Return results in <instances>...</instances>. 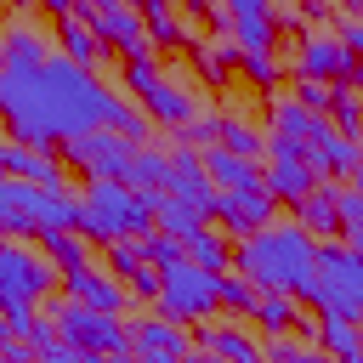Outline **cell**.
<instances>
[{
	"instance_id": "obj_46",
	"label": "cell",
	"mask_w": 363,
	"mask_h": 363,
	"mask_svg": "<svg viewBox=\"0 0 363 363\" xmlns=\"http://www.w3.org/2000/svg\"><path fill=\"white\" fill-rule=\"evenodd\" d=\"M272 23H278V28H301L306 17H301V6H295V0H272ZM301 34H306V28H301Z\"/></svg>"
},
{
	"instance_id": "obj_24",
	"label": "cell",
	"mask_w": 363,
	"mask_h": 363,
	"mask_svg": "<svg viewBox=\"0 0 363 363\" xmlns=\"http://www.w3.org/2000/svg\"><path fill=\"white\" fill-rule=\"evenodd\" d=\"M250 318L261 323V335H295V329H312V318H301V301L284 295V289H261V301H255Z\"/></svg>"
},
{
	"instance_id": "obj_39",
	"label": "cell",
	"mask_w": 363,
	"mask_h": 363,
	"mask_svg": "<svg viewBox=\"0 0 363 363\" xmlns=\"http://www.w3.org/2000/svg\"><path fill=\"white\" fill-rule=\"evenodd\" d=\"M142 255H147L153 267H170V261H182V255H187V244H182V238H170V233H147V238H142Z\"/></svg>"
},
{
	"instance_id": "obj_52",
	"label": "cell",
	"mask_w": 363,
	"mask_h": 363,
	"mask_svg": "<svg viewBox=\"0 0 363 363\" xmlns=\"http://www.w3.org/2000/svg\"><path fill=\"white\" fill-rule=\"evenodd\" d=\"M346 244H352V250L363 255V221H352V227H346Z\"/></svg>"
},
{
	"instance_id": "obj_32",
	"label": "cell",
	"mask_w": 363,
	"mask_h": 363,
	"mask_svg": "<svg viewBox=\"0 0 363 363\" xmlns=\"http://www.w3.org/2000/svg\"><path fill=\"white\" fill-rule=\"evenodd\" d=\"M329 125H335L340 136H357V142H363V91H346V85H335Z\"/></svg>"
},
{
	"instance_id": "obj_6",
	"label": "cell",
	"mask_w": 363,
	"mask_h": 363,
	"mask_svg": "<svg viewBox=\"0 0 363 363\" xmlns=\"http://www.w3.org/2000/svg\"><path fill=\"white\" fill-rule=\"evenodd\" d=\"M45 318L57 323V340H68L74 352H102V357L130 352V323H119V312H96V306H79L62 295V301H51Z\"/></svg>"
},
{
	"instance_id": "obj_58",
	"label": "cell",
	"mask_w": 363,
	"mask_h": 363,
	"mask_svg": "<svg viewBox=\"0 0 363 363\" xmlns=\"http://www.w3.org/2000/svg\"><path fill=\"white\" fill-rule=\"evenodd\" d=\"M352 363H363V357H352Z\"/></svg>"
},
{
	"instance_id": "obj_42",
	"label": "cell",
	"mask_w": 363,
	"mask_h": 363,
	"mask_svg": "<svg viewBox=\"0 0 363 363\" xmlns=\"http://www.w3.org/2000/svg\"><path fill=\"white\" fill-rule=\"evenodd\" d=\"M261 352H267V363H289L301 346H295L289 335H267V340H261Z\"/></svg>"
},
{
	"instance_id": "obj_55",
	"label": "cell",
	"mask_w": 363,
	"mask_h": 363,
	"mask_svg": "<svg viewBox=\"0 0 363 363\" xmlns=\"http://www.w3.org/2000/svg\"><path fill=\"white\" fill-rule=\"evenodd\" d=\"M193 363H227V357H216V352H193Z\"/></svg>"
},
{
	"instance_id": "obj_9",
	"label": "cell",
	"mask_w": 363,
	"mask_h": 363,
	"mask_svg": "<svg viewBox=\"0 0 363 363\" xmlns=\"http://www.w3.org/2000/svg\"><path fill=\"white\" fill-rule=\"evenodd\" d=\"M130 159H136V142L119 130H79L62 142V164L79 170L85 182H125Z\"/></svg>"
},
{
	"instance_id": "obj_16",
	"label": "cell",
	"mask_w": 363,
	"mask_h": 363,
	"mask_svg": "<svg viewBox=\"0 0 363 363\" xmlns=\"http://www.w3.org/2000/svg\"><path fill=\"white\" fill-rule=\"evenodd\" d=\"M136 108H142L153 125H164V130H187V125L199 119V96H193L187 85H176L170 74H159V79L136 96Z\"/></svg>"
},
{
	"instance_id": "obj_44",
	"label": "cell",
	"mask_w": 363,
	"mask_h": 363,
	"mask_svg": "<svg viewBox=\"0 0 363 363\" xmlns=\"http://www.w3.org/2000/svg\"><path fill=\"white\" fill-rule=\"evenodd\" d=\"M79 357H85V352H74L68 340H51V346L34 352V363H79Z\"/></svg>"
},
{
	"instance_id": "obj_14",
	"label": "cell",
	"mask_w": 363,
	"mask_h": 363,
	"mask_svg": "<svg viewBox=\"0 0 363 363\" xmlns=\"http://www.w3.org/2000/svg\"><path fill=\"white\" fill-rule=\"evenodd\" d=\"M164 193L182 199L187 210H199V216L210 221V210H216V182H210V170H204V153L176 147V153H170V170H164Z\"/></svg>"
},
{
	"instance_id": "obj_11",
	"label": "cell",
	"mask_w": 363,
	"mask_h": 363,
	"mask_svg": "<svg viewBox=\"0 0 363 363\" xmlns=\"http://www.w3.org/2000/svg\"><path fill=\"white\" fill-rule=\"evenodd\" d=\"M130 352H136V363H193V335L182 329V323H170V318H136L130 323Z\"/></svg>"
},
{
	"instance_id": "obj_43",
	"label": "cell",
	"mask_w": 363,
	"mask_h": 363,
	"mask_svg": "<svg viewBox=\"0 0 363 363\" xmlns=\"http://www.w3.org/2000/svg\"><path fill=\"white\" fill-rule=\"evenodd\" d=\"M352 221H363V193H357V187H340V233H346Z\"/></svg>"
},
{
	"instance_id": "obj_41",
	"label": "cell",
	"mask_w": 363,
	"mask_h": 363,
	"mask_svg": "<svg viewBox=\"0 0 363 363\" xmlns=\"http://www.w3.org/2000/svg\"><path fill=\"white\" fill-rule=\"evenodd\" d=\"M125 289H130V301H159V267L147 261L136 278H125Z\"/></svg>"
},
{
	"instance_id": "obj_30",
	"label": "cell",
	"mask_w": 363,
	"mask_h": 363,
	"mask_svg": "<svg viewBox=\"0 0 363 363\" xmlns=\"http://www.w3.org/2000/svg\"><path fill=\"white\" fill-rule=\"evenodd\" d=\"M221 147L238 153V159H267V136L238 113H221Z\"/></svg>"
},
{
	"instance_id": "obj_51",
	"label": "cell",
	"mask_w": 363,
	"mask_h": 363,
	"mask_svg": "<svg viewBox=\"0 0 363 363\" xmlns=\"http://www.w3.org/2000/svg\"><path fill=\"white\" fill-rule=\"evenodd\" d=\"M289 363H335V357H329V352H318V346H301Z\"/></svg>"
},
{
	"instance_id": "obj_54",
	"label": "cell",
	"mask_w": 363,
	"mask_h": 363,
	"mask_svg": "<svg viewBox=\"0 0 363 363\" xmlns=\"http://www.w3.org/2000/svg\"><path fill=\"white\" fill-rule=\"evenodd\" d=\"M6 340H17V335H11V323H6V312H0V346H6Z\"/></svg>"
},
{
	"instance_id": "obj_22",
	"label": "cell",
	"mask_w": 363,
	"mask_h": 363,
	"mask_svg": "<svg viewBox=\"0 0 363 363\" xmlns=\"http://www.w3.org/2000/svg\"><path fill=\"white\" fill-rule=\"evenodd\" d=\"M199 352H216V357H227V363H267L261 340H250L238 323H204V329H199Z\"/></svg>"
},
{
	"instance_id": "obj_28",
	"label": "cell",
	"mask_w": 363,
	"mask_h": 363,
	"mask_svg": "<svg viewBox=\"0 0 363 363\" xmlns=\"http://www.w3.org/2000/svg\"><path fill=\"white\" fill-rule=\"evenodd\" d=\"M153 227L187 244V238H193V233L204 227V216H199V210H187L182 199H170V193H159V199H153Z\"/></svg>"
},
{
	"instance_id": "obj_5",
	"label": "cell",
	"mask_w": 363,
	"mask_h": 363,
	"mask_svg": "<svg viewBox=\"0 0 363 363\" xmlns=\"http://www.w3.org/2000/svg\"><path fill=\"white\" fill-rule=\"evenodd\" d=\"M216 306H221V272H204V267L187 261V255L170 261V267H159V301H153L159 318L193 329V323H210Z\"/></svg>"
},
{
	"instance_id": "obj_18",
	"label": "cell",
	"mask_w": 363,
	"mask_h": 363,
	"mask_svg": "<svg viewBox=\"0 0 363 363\" xmlns=\"http://www.w3.org/2000/svg\"><path fill=\"white\" fill-rule=\"evenodd\" d=\"M187 62H193V74H199L204 85H227V79L238 74L244 51H238L233 40H221V34H204V40L187 45Z\"/></svg>"
},
{
	"instance_id": "obj_48",
	"label": "cell",
	"mask_w": 363,
	"mask_h": 363,
	"mask_svg": "<svg viewBox=\"0 0 363 363\" xmlns=\"http://www.w3.org/2000/svg\"><path fill=\"white\" fill-rule=\"evenodd\" d=\"M34 11H40V0H6V17L11 23H34Z\"/></svg>"
},
{
	"instance_id": "obj_34",
	"label": "cell",
	"mask_w": 363,
	"mask_h": 363,
	"mask_svg": "<svg viewBox=\"0 0 363 363\" xmlns=\"http://www.w3.org/2000/svg\"><path fill=\"white\" fill-rule=\"evenodd\" d=\"M238 74H244V79H250L255 91H278V79H284V62H278L272 51H244Z\"/></svg>"
},
{
	"instance_id": "obj_7",
	"label": "cell",
	"mask_w": 363,
	"mask_h": 363,
	"mask_svg": "<svg viewBox=\"0 0 363 363\" xmlns=\"http://www.w3.org/2000/svg\"><path fill=\"white\" fill-rule=\"evenodd\" d=\"M289 68L295 79H318V85H346V91H363V62L340 45V34H323V28H306L289 51Z\"/></svg>"
},
{
	"instance_id": "obj_59",
	"label": "cell",
	"mask_w": 363,
	"mask_h": 363,
	"mask_svg": "<svg viewBox=\"0 0 363 363\" xmlns=\"http://www.w3.org/2000/svg\"><path fill=\"white\" fill-rule=\"evenodd\" d=\"M0 6H6V0H0Z\"/></svg>"
},
{
	"instance_id": "obj_4",
	"label": "cell",
	"mask_w": 363,
	"mask_h": 363,
	"mask_svg": "<svg viewBox=\"0 0 363 363\" xmlns=\"http://www.w3.org/2000/svg\"><path fill=\"white\" fill-rule=\"evenodd\" d=\"M85 244H119V238H147L159 233L153 227V199L125 187V182H91L79 193V227H74Z\"/></svg>"
},
{
	"instance_id": "obj_56",
	"label": "cell",
	"mask_w": 363,
	"mask_h": 363,
	"mask_svg": "<svg viewBox=\"0 0 363 363\" xmlns=\"http://www.w3.org/2000/svg\"><path fill=\"white\" fill-rule=\"evenodd\" d=\"M108 363H136V352H113V357H108Z\"/></svg>"
},
{
	"instance_id": "obj_21",
	"label": "cell",
	"mask_w": 363,
	"mask_h": 363,
	"mask_svg": "<svg viewBox=\"0 0 363 363\" xmlns=\"http://www.w3.org/2000/svg\"><path fill=\"white\" fill-rule=\"evenodd\" d=\"M295 227H306L312 238H335L340 233V187L318 182V193H306L295 204Z\"/></svg>"
},
{
	"instance_id": "obj_1",
	"label": "cell",
	"mask_w": 363,
	"mask_h": 363,
	"mask_svg": "<svg viewBox=\"0 0 363 363\" xmlns=\"http://www.w3.org/2000/svg\"><path fill=\"white\" fill-rule=\"evenodd\" d=\"M0 125L11 142L28 147H62L79 130H119L136 147H147L153 136V119L130 96L108 91L62 51H51L40 68H0Z\"/></svg>"
},
{
	"instance_id": "obj_33",
	"label": "cell",
	"mask_w": 363,
	"mask_h": 363,
	"mask_svg": "<svg viewBox=\"0 0 363 363\" xmlns=\"http://www.w3.org/2000/svg\"><path fill=\"white\" fill-rule=\"evenodd\" d=\"M45 261H51L57 272H68V267H85L91 255H85V238L68 227V233H45Z\"/></svg>"
},
{
	"instance_id": "obj_12",
	"label": "cell",
	"mask_w": 363,
	"mask_h": 363,
	"mask_svg": "<svg viewBox=\"0 0 363 363\" xmlns=\"http://www.w3.org/2000/svg\"><path fill=\"white\" fill-rule=\"evenodd\" d=\"M0 164H6V176H11V182L45 187V193H68V164H62V153H51V147L0 142Z\"/></svg>"
},
{
	"instance_id": "obj_36",
	"label": "cell",
	"mask_w": 363,
	"mask_h": 363,
	"mask_svg": "<svg viewBox=\"0 0 363 363\" xmlns=\"http://www.w3.org/2000/svg\"><path fill=\"white\" fill-rule=\"evenodd\" d=\"M147 267V255H142V238H119V244H108V272L125 284V278H136Z\"/></svg>"
},
{
	"instance_id": "obj_49",
	"label": "cell",
	"mask_w": 363,
	"mask_h": 363,
	"mask_svg": "<svg viewBox=\"0 0 363 363\" xmlns=\"http://www.w3.org/2000/svg\"><path fill=\"white\" fill-rule=\"evenodd\" d=\"M295 6H301V17H306V23H318V28H323V17H329V6H335V0H295Z\"/></svg>"
},
{
	"instance_id": "obj_25",
	"label": "cell",
	"mask_w": 363,
	"mask_h": 363,
	"mask_svg": "<svg viewBox=\"0 0 363 363\" xmlns=\"http://www.w3.org/2000/svg\"><path fill=\"white\" fill-rule=\"evenodd\" d=\"M306 335H312V346H318V352H329L335 363L363 357V323H352V318H318Z\"/></svg>"
},
{
	"instance_id": "obj_35",
	"label": "cell",
	"mask_w": 363,
	"mask_h": 363,
	"mask_svg": "<svg viewBox=\"0 0 363 363\" xmlns=\"http://www.w3.org/2000/svg\"><path fill=\"white\" fill-rule=\"evenodd\" d=\"M255 301H261V289H255L244 272H221V306H227L233 318H250Z\"/></svg>"
},
{
	"instance_id": "obj_40",
	"label": "cell",
	"mask_w": 363,
	"mask_h": 363,
	"mask_svg": "<svg viewBox=\"0 0 363 363\" xmlns=\"http://www.w3.org/2000/svg\"><path fill=\"white\" fill-rule=\"evenodd\" d=\"M295 102H301L306 113H329V102H335V85H318V79H295Z\"/></svg>"
},
{
	"instance_id": "obj_13",
	"label": "cell",
	"mask_w": 363,
	"mask_h": 363,
	"mask_svg": "<svg viewBox=\"0 0 363 363\" xmlns=\"http://www.w3.org/2000/svg\"><path fill=\"white\" fill-rule=\"evenodd\" d=\"M272 210H278V199H272L267 187H244V193H221V187H216L210 221H221L227 238H250V233L272 227Z\"/></svg>"
},
{
	"instance_id": "obj_57",
	"label": "cell",
	"mask_w": 363,
	"mask_h": 363,
	"mask_svg": "<svg viewBox=\"0 0 363 363\" xmlns=\"http://www.w3.org/2000/svg\"><path fill=\"white\" fill-rule=\"evenodd\" d=\"M0 68H6V51H0Z\"/></svg>"
},
{
	"instance_id": "obj_10",
	"label": "cell",
	"mask_w": 363,
	"mask_h": 363,
	"mask_svg": "<svg viewBox=\"0 0 363 363\" xmlns=\"http://www.w3.org/2000/svg\"><path fill=\"white\" fill-rule=\"evenodd\" d=\"M267 193L278 199V204H301L306 193H318V170L306 164V147L295 142V136H267Z\"/></svg>"
},
{
	"instance_id": "obj_37",
	"label": "cell",
	"mask_w": 363,
	"mask_h": 363,
	"mask_svg": "<svg viewBox=\"0 0 363 363\" xmlns=\"http://www.w3.org/2000/svg\"><path fill=\"white\" fill-rule=\"evenodd\" d=\"M182 147H193V153H210V147H221V113H199L182 136H176Z\"/></svg>"
},
{
	"instance_id": "obj_27",
	"label": "cell",
	"mask_w": 363,
	"mask_h": 363,
	"mask_svg": "<svg viewBox=\"0 0 363 363\" xmlns=\"http://www.w3.org/2000/svg\"><path fill=\"white\" fill-rule=\"evenodd\" d=\"M164 170H170V153H159V147H136V159H130V170H125V187L159 199V193H164Z\"/></svg>"
},
{
	"instance_id": "obj_17",
	"label": "cell",
	"mask_w": 363,
	"mask_h": 363,
	"mask_svg": "<svg viewBox=\"0 0 363 363\" xmlns=\"http://www.w3.org/2000/svg\"><path fill=\"white\" fill-rule=\"evenodd\" d=\"M62 295H68V301H79V306H96V312H119V306L130 301V289H125L113 272L91 267V261L62 272Z\"/></svg>"
},
{
	"instance_id": "obj_23",
	"label": "cell",
	"mask_w": 363,
	"mask_h": 363,
	"mask_svg": "<svg viewBox=\"0 0 363 363\" xmlns=\"http://www.w3.org/2000/svg\"><path fill=\"white\" fill-rule=\"evenodd\" d=\"M204 170H210V182H216L221 193H244V187H267V176H261V164H255V159H238V153H227V147H210V153H204Z\"/></svg>"
},
{
	"instance_id": "obj_20",
	"label": "cell",
	"mask_w": 363,
	"mask_h": 363,
	"mask_svg": "<svg viewBox=\"0 0 363 363\" xmlns=\"http://www.w3.org/2000/svg\"><path fill=\"white\" fill-rule=\"evenodd\" d=\"M0 238H40L34 221V187L28 182H0Z\"/></svg>"
},
{
	"instance_id": "obj_50",
	"label": "cell",
	"mask_w": 363,
	"mask_h": 363,
	"mask_svg": "<svg viewBox=\"0 0 363 363\" xmlns=\"http://www.w3.org/2000/svg\"><path fill=\"white\" fill-rule=\"evenodd\" d=\"M40 11H45V17H57V23H62V17H74V0H40Z\"/></svg>"
},
{
	"instance_id": "obj_47",
	"label": "cell",
	"mask_w": 363,
	"mask_h": 363,
	"mask_svg": "<svg viewBox=\"0 0 363 363\" xmlns=\"http://www.w3.org/2000/svg\"><path fill=\"white\" fill-rule=\"evenodd\" d=\"M0 363H34V346L28 340H6L0 346Z\"/></svg>"
},
{
	"instance_id": "obj_8",
	"label": "cell",
	"mask_w": 363,
	"mask_h": 363,
	"mask_svg": "<svg viewBox=\"0 0 363 363\" xmlns=\"http://www.w3.org/2000/svg\"><path fill=\"white\" fill-rule=\"evenodd\" d=\"M74 17L91 23V28L102 34V45H108L119 62H142V57H153V40H147L136 6H125V0H74Z\"/></svg>"
},
{
	"instance_id": "obj_38",
	"label": "cell",
	"mask_w": 363,
	"mask_h": 363,
	"mask_svg": "<svg viewBox=\"0 0 363 363\" xmlns=\"http://www.w3.org/2000/svg\"><path fill=\"white\" fill-rule=\"evenodd\" d=\"M164 68L153 62V57H142V62H119V91H130V96H142L153 79H159Z\"/></svg>"
},
{
	"instance_id": "obj_31",
	"label": "cell",
	"mask_w": 363,
	"mask_h": 363,
	"mask_svg": "<svg viewBox=\"0 0 363 363\" xmlns=\"http://www.w3.org/2000/svg\"><path fill=\"white\" fill-rule=\"evenodd\" d=\"M267 113H272V136H295V142H306V130H312V125L323 119V113H306V108H301L295 96H278V102H272Z\"/></svg>"
},
{
	"instance_id": "obj_15",
	"label": "cell",
	"mask_w": 363,
	"mask_h": 363,
	"mask_svg": "<svg viewBox=\"0 0 363 363\" xmlns=\"http://www.w3.org/2000/svg\"><path fill=\"white\" fill-rule=\"evenodd\" d=\"M301 147H306V164H312L318 176H352L357 159H363V142H357V136H340V130L329 125V113L306 130Z\"/></svg>"
},
{
	"instance_id": "obj_45",
	"label": "cell",
	"mask_w": 363,
	"mask_h": 363,
	"mask_svg": "<svg viewBox=\"0 0 363 363\" xmlns=\"http://www.w3.org/2000/svg\"><path fill=\"white\" fill-rule=\"evenodd\" d=\"M340 45L363 62V17H340Z\"/></svg>"
},
{
	"instance_id": "obj_3",
	"label": "cell",
	"mask_w": 363,
	"mask_h": 363,
	"mask_svg": "<svg viewBox=\"0 0 363 363\" xmlns=\"http://www.w3.org/2000/svg\"><path fill=\"white\" fill-rule=\"evenodd\" d=\"M57 278L62 272L40 250H28L23 238H0V312H6L17 340H28L40 329V301L51 295Z\"/></svg>"
},
{
	"instance_id": "obj_29",
	"label": "cell",
	"mask_w": 363,
	"mask_h": 363,
	"mask_svg": "<svg viewBox=\"0 0 363 363\" xmlns=\"http://www.w3.org/2000/svg\"><path fill=\"white\" fill-rule=\"evenodd\" d=\"M187 261H199L204 272H233V250H227V233L221 227H199L187 238Z\"/></svg>"
},
{
	"instance_id": "obj_19",
	"label": "cell",
	"mask_w": 363,
	"mask_h": 363,
	"mask_svg": "<svg viewBox=\"0 0 363 363\" xmlns=\"http://www.w3.org/2000/svg\"><path fill=\"white\" fill-rule=\"evenodd\" d=\"M57 45H62L68 62H79V68H91V74H102V68L113 62V51L102 45V34H96L91 23H79V17H62V23H57Z\"/></svg>"
},
{
	"instance_id": "obj_53",
	"label": "cell",
	"mask_w": 363,
	"mask_h": 363,
	"mask_svg": "<svg viewBox=\"0 0 363 363\" xmlns=\"http://www.w3.org/2000/svg\"><path fill=\"white\" fill-rule=\"evenodd\" d=\"M125 6H136V11H142V17H147V11H153V6H170V0H125Z\"/></svg>"
},
{
	"instance_id": "obj_2",
	"label": "cell",
	"mask_w": 363,
	"mask_h": 363,
	"mask_svg": "<svg viewBox=\"0 0 363 363\" xmlns=\"http://www.w3.org/2000/svg\"><path fill=\"white\" fill-rule=\"evenodd\" d=\"M312 261H318V238L306 227H261L233 250V272H244L255 289H284V295L301 289Z\"/></svg>"
},
{
	"instance_id": "obj_26",
	"label": "cell",
	"mask_w": 363,
	"mask_h": 363,
	"mask_svg": "<svg viewBox=\"0 0 363 363\" xmlns=\"http://www.w3.org/2000/svg\"><path fill=\"white\" fill-rule=\"evenodd\" d=\"M0 51H6V68H40V62L51 57V40H45L34 23H6Z\"/></svg>"
}]
</instances>
